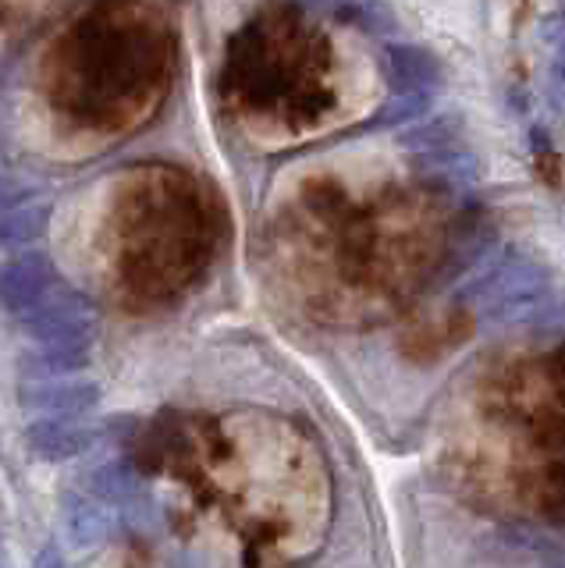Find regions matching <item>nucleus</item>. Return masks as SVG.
Segmentation results:
<instances>
[{"mask_svg": "<svg viewBox=\"0 0 565 568\" xmlns=\"http://www.w3.org/2000/svg\"><path fill=\"white\" fill-rule=\"evenodd\" d=\"M345 18H352L363 32H392L395 29V18L381 0H356V4L345 11Z\"/></svg>", "mask_w": 565, "mask_h": 568, "instance_id": "13", "label": "nucleus"}, {"mask_svg": "<svg viewBox=\"0 0 565 568\" xmlns=\"http://www.w3.org/2000/svg\"><path fill=\"white\" fill-rule=\"evenodd\" d=\"M299 4H306V8H313V11H334V14H342L345 18V11L356 4V0H299Z\"/></svg>", "mask_w": 565, "mask_h": 568, "instance_id": "16", "label": "nucleus"}, {"mask_svg": "<svg viewBox=\"0 0 565 568\" xmlns=\"http://www.w3.org/2000/svg\"><path fill=\"white\" fill-rule=\"evenodd\" d=\"M90 366V342H40L37 352L22 359L26 377H61V373H79Z\"/></svg>", "mask_w": 565, "mask_h": 568, "instance_id": "7", "label": "nucleus"}, {"mask_svg": "<svg viewBox=\"0 0 565 568\" xmlns=\"http://www.w3.org/2000/svg\"><path fill=\"white\" fill-rule=\"evenodd\" d=\"M29 195H32V185L19 182V178L0 174V213H8V210H14L19 203H26Z\"/></svg>", "mask_w": 565, "mask_h": 568, "instance_id": "14", "label": "nucleus"}, {"mask_svg": "<svg viewBox=\"0 0 565 568\" xmlns=\"http://www.w3.org/2000/svg\"><path fill=\"white\" fill-rule=\"evenodd\" d=\"M97 440V430L85 423H75L72 416H47L26 426V444L32 455L47 462H68L90 452Z\"/></svg>", "mask_w": 565, "mask_h": 568, "instance_id": "4", "label": "nucleus"}, {"mask_svg": "<svg viewBox=\"0 0 565 568\" xmlns=\"http://www.w3.org/2000/svg\"><path fill=\"white\" fill-rule=\"evenodd\" d=\"M413 171L423 182L441 185V189H458L473 185L481 178V160L466 146H437V150H420L413 153Z\"/></svg>", "mask_w": 565, "mask_h": 568, "instance_id": "6", "label": "nucleus"}, {"mask_svg": "<svg viewBox=\"0 0 565 568\" xmlns=\"http://www.w3.org/2000/svg\"><path fill=\"white\" fill-rule=\"evenodd\" d=\"M58 288V271L50 256L26 253L19 260L0 263V310L22 316Z\"/></svg>", "mask_w": 565, "mask_h": 568, "instance_id": "2", "label": "nucleus"}, {"mask_svg": "<svg viewBox=\"0 0 565 568\" xmlns=\"http://www.w3.org/2000/svg\"><path fill=\"white\" fill-rule=\"evenodd\" d=\"M22 327L37 342H90L97 331V306L90 295L58 284L37 310L22 313Z\"/></svg>", "mask_w": 565, "mask_h": 568, "instance_id": "1", "label": "nucleus"}, {"mask_svg": "<svg viewBox=\"0 0 565 568\" xmlns=\"http://www.w3.org/2000/svg\"><path fill=\"white\" fill-rule=\"evenodd\" d=\"M434 103V89H413V93H392L384 106H377V114L366 121L370 132H384V129H402V124L420 121L423 114H431Z\"/></svg>", "mask_w": 565, "mask_h": 568, "instance_id": "11", "label": "nucleus"}, {"mask_svg": "<svg viewBox=\"0 0 565 568\" xmlns=\"http://www.w3.org/2000/svg\"><path fill=\"white\" fill-rule=\"evenodd\" d=\"M50 224V206L32 203V206H14L0 217V248H19L47 235Z\"/></svg>", "mask_w": 565, "mask_h": 568, "instance_id": "10", "label": "nucleus"}, {"mask_svg": "<svg viewBox=\"0 0 565 568\" xmlns=\"http://www.w3.org/2000/svg\"><path fill=\"white\" fill-rule=\"evenodd\" d=\"M90 487L100 501L108 505H121V508H135L147 501L143 494V484H139V476L132 473L129 462H108V466H100L93 476H90Z\"/></svg>", "mask_w": 565, "mask_h": 568, "instance_id": "8", "label": "nucleus"}, {"mask_svg": "<svg viewBox=\"0 0 565 568\" xmlns=\"http://www.w3.org/2000/svg\"><path fill=\"white\" fill-rule=\"evenodd\" d=\"M100 387L93 381H61V377H43L22 384V405L37 408L47 416H82L97 408Z\"/></svg>", "mask_w": 565, "mask_h": 568, "instance_id": "5", "label": "nucleus"}, {"mask_svg": "<svg viewBox=\"0 0 565 568\" xmlns=\"http://www.w3.org/2000/svg\"><path fill=\"white\" fill-rule=\"evenodd\" d=\"M68 526H72V537L79 544H97L108 537V515H103L93 501H85V497H68Z\"/></svg>", "mask_w": 565, "mask_h": 568, "instance_id": "12", "label": "nucleus"}, {"mask_svg": "<svg viewBox=\"0 0 565 568\" xmlns=\"http://www.w3.org/2000/svg\"><path fill=\"white\" fill-rule=\"evenodd\" d=\"M558 4H565V0H558Z\"/></svg>", "mask_w": 565, "mask_h": 568, "instance_id": "18", "label": "nucleus"}, {"mask_svg": "<svg viewBox=\"0 0 565 568\" xmlns=\"http://www.w3.org/2000/svg\"><path fill=\"white\" fill-rule=\"evenodd\" d=\"M558 64H562V68H565V43H562V47H558Z\"/></svg>", "mask_w": 565, "mask_h": 568, "instance_id": "17", "label": "nucleus"}, {"mask_svg": "<svg viewBox=\"0 0 565 568\" xmlns=\"http://www.w3.org/2000/svg\"><path fill=\"white\" fill-rule=\"evenodd\" d=\"M541 36L547 43H555L562 47L565 43V14H555V18H544V26H541Z\"/></svg>", "mask_w": 565, "mask_h": 568, "instance_id": "15", "label": "nucleus"}, {"mask_svg": "<svg viewBox=\"0 0 565 568\" xmlns=\"http://www.w3.org/2000/svg\"><path fill=\"white\" fill-rule=\"evenodd\" d=\"M466 132V121L463 114H434L427 121L413 124V129L398 132V146L405 150H437V146H452V142H458V135Z\"/></svg>", "mask_w": 565, "mask_h": 568, "instance_id": "9", "label": "nucleus"}, {"mask_svg": "<svg viewBox=\"0 0 565 568\" xmlns=\"http://www.w3.org/2000/svg\"><path fill=\"white\" fill-rule=\"evenodd\" d=\"M381 71L392 93H413V89H437L445 82V68L431 50L416 43H387L381 53Z\"/></svg>", "mask_w": 565, "mask_h": 568, "instance_id": "3", "label": "nucleus"}]
</instances>
